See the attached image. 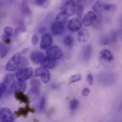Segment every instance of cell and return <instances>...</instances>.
<instances>
[{"label":"cell","mask_w":122,"mask_h":122,"mask_svg":"<svg viewBox=\"0 0 122 122\" xmlns=\"http://www.w3.org/2000/svg\"><path fill=\"white\" fill-rule=\"evenodd\" d=\"M33 72V69L30 67H23L16 72V77L19 82H26L32 77Z\"/></svg>","instance_id":"3"},{"label":"cell","mask_w":122,"mask_h":122,"mask_svg":"<svg viewBox=\"0 0 122 122\" xmlns=\"http://www.w3.org/2000/svg\"><path fill=\"white\" fill-rule=\"evenodd\" d=\"M92 55V48L90 45H87L84 48L82 51V57L85 61H89Z\"/></svg>","instance_id":"18"},{"label":"cell","mask_w":122,"mask_h":122,"mask_svg":"<svg viewBox=\"0 0 122 122\" xmlns=\"http://www.w3.org/2000/svg\"><path fill=\"white\" fill-rule=\"evenodd\" d=\"M15 97L18 100H19L22 102H24V103H28V97L25 94H24L23 92L16 91Z\"/></svg>","instance_id":"22"},{"label":"cell","mask_w":122,"mask_h":122,"mask_svg":"<svg viewBox=\"0 0 122 122\" xmlns=\"http://www.w3.org/2000/svg\"><path fill=\"white\" fill-rule=\"evenodd\" d=\"M16 85V77L11 73L6 75L1 84L5 94H10L13 91H15Z\"/></svg>","instance_id":"1"},{"label":"cell","mask_w":122,"mask_h":122,"mask_svg":"<svg viewBox=\"0 0 122 122\" xmlns=\"http://www.w3.org/2000/svg\"><path fill=\"white\" fill-rule=\"evenodd\" d=\"M84 9H85V6H76V13H77V15L79 18H81L82 14H83V12H84Z\"/></svg>","instance_id":"28"},{"label":"cell","mask_w":122,"mask_h":122,"mask_svg":"<svg viewBox=\"0 0 122 122\" xmlns=\"http://www.w3.org/2000/svg\"></svg>","instance_id":"39"},{"label":"cell","mask_w":122,"mask_h":122,"mask_svg":"<svg viewBox=\"0 0 122 122\" xmlns=\"http://www.w3.org/2000/svg\"><path fill=\"white\" fill-rule=\"evenodd\" d=\"M51 30L54 36H59L65 30L64 24L58 21H54L51 26Z\"/></svg>","instance_id":"12"},{"label":"cell","mask_w":122,"mask_h":122,"mask_svg":"<svg viewBox=\"0 0 122 122\" xmlns=\"http://www.w3.org/2000/svg\"><path fill=\"white\" fill-rule=\"evenodd\" d=\"M45 106H46V97H43L40 99L38 103V108L40 111H42L45 108Z\"/></svg>","instance_id":"26"},{"label":"cell","mask_w":122,"mask_h":122,"mask_svg":"<svg viewBox=\"0 0 122 122\" xmlns=\"http://www.w3.org/2000/svg\"><path fill=\"white\" fill-rule=\"evenodd\" d=\"M53 43V38L48 33H46L43 35L40 43V48L42 50H47L49 48Z\"/></svg>","instance_id":"10"},{"label":"cell","mask_w":122,"mask_h":122,"mask_svg":"<svg viewBox=\"0 0 122 122\" xmlns=\"http://www.w3.org/2000/svg\"><path fill=\"white\" fill-rule=\"evenodd\" d=\"M77 38L79 42L80 43H86L90 38V33L89 30L85 28L81 29L78 30Z\"/></svg>","instance_id":"15"},{"label":"cell","mask_w":122,"mask_h":122,"mask_svg":"<svg viewBox=\"0 0 122 122\" xmlns=\"http://www.w3.org/2000/svg\"></svg>","instance_id":"40"},{"label":"cell","mask_w":122,"mask_h":122,"mask_svg":"<svg viewBox=\"0 0 122 122\" xmlns=\"http://www.w3.org/2000/svg\"><path fill=\"white\" fill-rule=\"evenodd\" d=\"M109 43H110V39L108 37L102 38V40H101V43L102 45H109Z\"/></svg>","instance_id":"35"},{"label":"cell","mask_w":122,"mask_h":122,"mask_svg":"<svg viewBox=\"0 0 122 122\" xmlns=\"http://www.w3.org/2000/svg\"><path fill=\"white\" fill-rule=\"evenodd\" d=\"M90 93V90L89 88H87V87H85L82 90V94L84 97H88Z\"/></svg>","instance_id":"36"},{"label":"cell","mask_w":122,"mask_h":122,"mask_svg":"<svg viewBox=\"0 0 122 122\" xmlns=\"http://www.w3.org/2000/svg\"><path fill=\"white\" fill-rule=\"evenodd\" d=\"M117 9V6L113 4H104V10L107 11H114Z\"/></svg>","instance_id":"27"},{"label":"cell","mask_w":122,"mask_h":122,"mask_svg":"<svg viewBox=\"0 0 122 122\" xmlns=\"http://www.w3.org/2000/svg\"><path fill=\"white\" fill-rule=\"evenodd\" d=\"M79 105H80V102H79L78 99H72L70 101V110L72 112L76 111L78 109Z\"/></svg>","instance_id":"23"},{"label":"cell","mask_w":122,"mask_h":122,"mask_svg":"<svg viewBox=\"0 0 122 122\" xmlns=\"http://www.w3.org/2000/svg\"><path fill=\"white\" fill-rule=\"evenodd\" d=\"M63 56L62 51L58 46H51L46 50V57L51 60L58 61Z\"/></svg>","instance_id":"4"},{"label":"cell","mask_w":122,"mask_h":122,"mask_svg":"<svg viewBox=\"0 0 122 122\" xmlns=\"http://www.w3.org/2000/svg\"><path fill=\"white\" fill-rule=\"evenodd\" d=\"M73 41H74V39L72 37H71L70 36H67L64 39V43L67 46H72V44L73 43Z\"/></svg>","instance_id":"29"},{"label":"cell","mask_w":122,"mask_h":122,"mask_svg":"<svg viewBox=\"0 0 122 122\" xmlns=\"http://www.w3.org/2000/svg\"><path fill=\"white\" fill-rule=\"evenodd\" d=\"M104 4L101 0H98L95 1L94 4H93L92 7L93 10L92 11H94L95 14H99L104 10Z\"/></svg>","instance_id":"19"},{"label":"cell","mask_w":122,"mask_h":122,"mask_svg":"<svg viewBox=\"0 0 122 122\" xmlns=\"http://www.w3.org/2000/svg\"><path fill=\"white\" fill-rule=\"evenodd\" d=\"M97 14L94 11H90L87 13H86L84 17L82 18V24L84 26L89 27L92 26L97 21Z\"/></svg>","instance_id":"7"},{"label":"cell","mask_w":122,"mask_h":122,"mask_svg":"<svg viewBox=\"0 0 122 122\" xmlns=\"http://www.w3.org/2000/svg\"><path fill=\"white\" fill-rule=\"evenodd\" d=\"M39 42V36L38 33H35L33 35L31 38V43L33 46H36Z\"/></svg>","instance_id":"31"},{"label":"cell","mask_w":122,"mask_h":122,"mask_svg":"<svg viewBox=\"0 0 122 122\" xmlns=\"http://www.w3.org/2000/svg\"><path fill=\"white\" fill-rule=\"evenodd\" d=\"M41 64L43 67H44L47 69H53L54 67H56V66L57 65V61L51 60L46 56V58H44V60Z\"/></svg>","instance_id":"17"},{"label":"cell","mask_w":122,"mask_h":122,"mask_svg":"<svg viewBox=\"0 0 122 122\" xmlns=\"http://www.w3.org/2000/svg\"><path fill=\"white\" fill-rule=\"evenodd\" d=\"M4 94V90L1 87V85H0V99L1 98V97L3 96V94Z\"/></svg>","instance_id":"38"},{"label":"cell","mask_w":122,"mask_h":122,"mask_svg":"<svg viewBox=\"0 0 122 122\" xmlns=\"http://www.w3.org/2000/svg\"><path fill=\"white\" fill-rule=\"evenodd\" d=\"M8 51H9V48L6 46V44L0 41V58H5L8 53Z\"/></svg>","instance_id":"21"},{"label":"cell","mask_w":122,"mask_h":122,"mask_svg":"<svg viewBox=\"0 0 122 122\" xmlns=\"http://www.w3.org/2000/svg\"><path fill=\"white\" fill-rule=\"evenodd\" d=\"M82 80V75L78 74V75H74L70 77V80H69V83L70 84H72L75 82H77L79 81H80Z\"/></svg>","instance_id":"25"},{"label":"cell","mask_w":122,"mask_h":122,"mask_svg":"<svg viewBox=\"0 0 122 122\" xmlns=\"http://www.w3.org/2000/svg\"><path fill=\"white\" fill-rule=\"evenodd\" d=\"M30 89L29 92V95L33 99H36L41 94V85L38 80L33 79L30 81Z\"/></svg>","instance_id":"5"},{"label":"cell","mask_w":122,"mask_h":122,"mask_svg":"<svg viewBox=\"0 0 122 122\" xmlns=\"http://www.w3.org/2000/svg\"><path fill=\"white\" fill-rule=\"evenodd\" d=\"M21 55L20 53H16L14 54L11 58L8 61L5 65V69L9 72L15 71L20 65L21 61Z\"/></svg>","instance_id":"2"},{"label":"cell","mask_w":122,"mask_h":122,"mask_svg":"<svg viewBox=\"0 0 122 122\" xmlns=\"http://www.w3.org/2000/svg\"><path fill=\"white\" fill-rule=\"evenodd\" d=\"M49 0H36V4L38 5V6H44L45 4H48Z\"/></svg>","instance_id":"34"},{"label":"cell","mask_w":122,"mask_h":122,"mask_svg":"<svg viewBox=\"0 0 122 122\" xmlns=\"http://www.w3.org/2000/svg\"><path fill=\"white\" fill-rule=\"evenodd\" d=\"M36 77H40L43 83H48L51 80V73L48 69L41 66L36 69L34 72Z\"/></svg>","instance_id":"6"},{"label":"cell","mask_w":122,"mask_h":122,"mask_svg":"<svg viewBox=\"0 0 122 122\" xmlns=\"http://www.w3.org/2000/svg\"><path fill=\"white\" fill-rule=\"evenodd\" d=\"M82 21L77 18H72L67 23V29L71 32H77L82 29Z\"/></svg>","instance_id":"11"},{"label":"cell","mask_w":122,"mask_h":122,"mask_svg":"<svg viewBox=\"0 0 122 122\" xmlns=\"http://www.w3.org/2000/svg\"><path fill=\"white\" fill-rule=\"evenodd\" d=\"M100 58L102 61H106V62H112L114 61V56L113 53L107 49H104L102 51L99 53Z\"/></svg>","instance_id":"16"},{"label":"cell","mask_w":122,"mask_h":122,"mask_svg":"<svg viewBox=\"0 0 122 122\" xmlns=\"http://www.w3.org/2000/svg\"><path fill=\"white\" fill-rule=\"evenodd\" d=\"M14 119H15L14 115L9 108L4 107L0 110L1 122H14Z\"/></svg>","instance_id":"9"},{"label":"cell","mask_w":122,"mask_h":122,"mask_svg":"<svg viewBox=\"0 0 122 122\" xmlns=\"http://www.w3.org/2000/svg\"><path fill=\"white\" fill-rule=\"evenodd\" d=\"M99 80L104 85H112L115 82L116 77L113 74H102L100 75Z\"/></svg>","instance_id":"13"},{"label":"cell","mask_w":122,"mask_h":122,"mask_svg":"<svg viewBox=\"0 0 122 122\" xmlns=\"http://www.w3.org/2000/svg\"><path fill=\"white\" fill-rule=\"evenodd\" d=\"M1 38H2L3 43H4L5 44H9V43L11 42V38H10V37L6 36L5 34H3V35L1 36Z\"/></svg>","instance_id":"33"},{"label":"cell","mask_w":122,"mask_h":122,"mask_svg":"<svg viewBox=\"0 0 122 122\" xmlns=\"http://www.w3.org/2000/svg\"><path fill=\"white\" fill-rule=\"evenodd\" d=\"M46 58V56H44L43 53L41 52V51H33L30 53V58L31 61L36 64H41L43 61L44 60V58Z\"/></svg>","instance_id":"14"},{"label":"cell","mask_w":122,"mask_h":122,"mask_svg":"<svg viewBox=\"0 0 122 122\" xmlns=\"http://www.w3.org/2000/svg\"><path fill=\"white\" fill-rule=\"evenodd\" d=\"M66 16H72L76 11V4L74 0H68L65 2L62 11Z\"/></svg>","instance_id":"8"},{"label":"cell","mask_w":122,"mask_h":122,"mask_svg":"<svg viewBox=\"0 0 122 122\" xmlns=\"http://www.w3.org/2000/svg\"><path fill=\"white\" fill-rule=\"evenodd\" d=\"M76 6H83L86 4V0H76Z\"/></svg>","instance_id":"37"},{"label":"cell","mask_w":122,"mask_h":122,"mask_svg":"<svg viewBox=\"0 0 122 122\" xmlns=\"http://www.w3.org/2000/svg\"><path fill=\"white\" fill-rule=\"evenodd\" d=\"M87 81L90 85H93L94 84V77L91 73H89L87 75Z\"/></svg>","instance_id":"32"},{"label":"cell","mask_w":122,"mask_h":122,"mask_svg":"<svg viewBox=\"0 0 122 122\" xmlns=\"http://www.w3.org/2000/svg\"><path fill=\"white\" fill-rule=\"evenodd\" d=\"M13 32H14V30H13L12 27H11V26H6L4 29V34H5L7 36H9V37H11L12 36Z\"/></svg>","instance_id":"30"},{"label":"cell","mask_w":122,"mask_h":122,"mask_svg":"<svg viewBox=\"0 0 122 122\" xmlns=\"http://www.w3.org/2000/svg\"><path fill=\"white\" fill-rule=\"evenodd\" d=\"M67 21H68V16H66L62 11L60 12V13L57 15L56 19V21L60 22V23L64 24V25H65V24H67Z\"/></svg>","instance_id":"20"},{"label":"cell","mask_w":122,"mask_h":122,"mask_svg":"<svg viewBox=\"0 0 122 122\" xmlns=\"http://www.w3.org/2000/svg\"><path fill=\"white\" fill-rule=\"evenodd\" d=\"M26 89V83L25 82H16L15 87V91L24 92Z\"/></svg>","instance_id":"24"}]
</instances>
